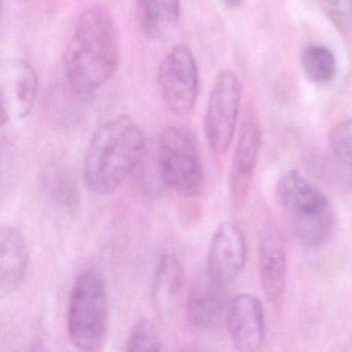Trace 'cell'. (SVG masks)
<instances>
[{"label": "cell", "instance_id": "6da1fadb", "mask_svg": "<svg viewBox=\"0 0 352 352\" xmlns=\"http://www.w3.org/2000/svg\"><path fill=\"white\" fill-rule=\"evenodd\" d=\"M119 43L114 19L104 6L80 15L67 47L65 75L72 91L88 96L100 89L116 72Z\"/></svg>", "mask_w": 352, "mask_h": 352}, {"label": "cell", "instance_id": "7a4b0ae2", "mask_svg": "<svg viewBox=\"0 0 352 352\" xmlns=\"http://www.w3.org/2000/svg\"><path fill=\"white\" fill-rule=\"evenodd\" d=\"M141 127L121 115L100 125L90 139L84 158L86 188L98 195H109L129 178L145 154Z\"/></svg>", "mask_w": 352, "mask_h": 352}, {"label": "cell", "instance_id": "3957f363", "mask_svg": "<svg viewBox=\"0 0 352 352\" xmlns=\"http://www.w3.org/2000/svg\"><path fill=\"white\" fill-rule=\"evenodd\" d=\"M276 195L300 244L316 248L327 242L333 230V212L319 187L298 170H289L280 176Z\"/></svg>", "mask_w": 352, "mask_h": 352}, {"label": "cell", "instance_id": "277c9868", "mask_svg": "<svg viewBox=\"0 0 352 352\" xmlns=\"http://www.w3.org/2000/svg\"><path fill=\"white\" fill-rule=\"evenodd\" d=\"M109 300L104 275L88 267L76 278L67 306V329L69 341L82 351H96L106 338Z\"/></svg>", "mask_w": 352, "mask_h": 352}, {"label": "cell", "instance_id": "5b68a950", "mask_svg": "<svg viewBox=\"0 0 352 352\" xmlns=\"http://www.w3.org/2000/svg\"><path fill=\"white\" fill-rule=\"evenodd\" d=\"M156 162L162 182L185 197H199L205 188L203 162L195 135L186 127L170 126L158 139Z\"/></svg>", "mask_w": 352, "mask_h": 352}, {"label": "cell", "instance_id": "8992f818", "mask_svg": "<svg viewBox=\"0 0 352 352\" xmlns=\"http://www.w3.org/2000/svg\"><path fill=\"white\" fill-rule=\"evenodd\" d=\"M157 82L162 100L173 114L186 116L192 112L199 92V71L186 45H177L164 57Z\"/></svg>", "mask_w": 352, "mask_h": 352}, {"label": "cell", "instance_id": "52a82bcc", "mask_svg": "<svg viewBox=\"0 0 352 352\" xmlns=\"http://www.w3.org/2000/svg\"><path fill=\"white\" fill-rule=\"evenodd\" d=\"M241 98L242 85L236 74L230 71L218 74L210 94L205 117L206 137L215 153H224L232 144Z\"/></svg>", "mask_w": 352, "mask_h": 352}, {"label": "cell", "instance_id": "ba28073f", "mask_svg": "<svg viewBox=\"0 0 352 352\" xmlns=\"http://www.w3.org/2000/svg\"><path fill=\"white\" fill-rule=\"evenodd\" d=\"M230 302L224 285L216 281L206 270L195 278L189 289L187 319L197 331H214L226 320Z\"/></svg>", "mask_w": 352, "mask_h": 352}, {"label": "cell", "instance_id": "9c48e42d", "mask_svg": "<svg viewBox=\"0 0 352 352\" xmlns=\"http://www.w3.org/2000/svg\"><path fill=\"white\" fill-rule=\"evenodd\" d=\"M226 325L234 349L254 352L265 338V317L261 300L254 294H240L230 302Z\"/></svg>", "mask_w": 352, "mask_h": 352}, {"label": "cell", "instance_id": "30bf717a", "mask_svg": "<svg viewBox=\"0 0 352 352\" xmlns=\"http://www.w3.org/2000/svg\"><path fill=\"white\" fill-rule=\"evenodd\" d=\"M246 258V239L241 228L232 222L221 224L210 243L207 267L210 275L222 285H228L239 277Z\"/></svg>", "mask_w": 352, "mask_h": 352}, {"label": "cell", "instance_id": "8fae6325", "mask_svg": "<svg viewBox=\"0 0 352 352\" xmlns=\"http://www.w3.org/2000/svg\"><path fill=\"white\" fill-rule=\"evenodd\" d=\"M38 94L36 69L24 60L10 61L1 81V126L10 116L26 118L32 113Z\"/></svg>", "mask_w": 352, "mask_h": 352}, {"label": "cell", "instance_id": "7c38bea8", "mask_svg": "<svg viewBox=\"0 0 352 352\" xmlns=\"http://www.w3.org/2000/svg\"><path fill=\"white\" fill-rule=\"evenodd\" d=\"M258 275L265 300H281L287 281V253L279 230L269 226L261 232L258 245Z\"/></svg>", "mask_w": 352, "mask_h": 352}, {"label": "cell", "instance_id": "4fadbf2b", "mask_svg": "<svg viewBox=\"0 0 352 352\" xmlns=\"http://www.w3.org/2000/svg\"><path fill=\"white\" fill-rule=\"evenodd\" d=\"M261 143L258 124L254 120L247 121L241 129L228 177L230 199L234 207L242 206L248 197L258 162Z\"/></svg>", "mask_w": 352, "mask_h": 352}, {"label": "cell", "instance_id": "5bb4252c", "mask_svg": "<svg viewBox=\"0 0 352 352\" xmlns=\"http://www.w3.org/2000/svg\"><path fill=\"white\" fill-rule=\"evenodd\" d=\"M30 263V250L21 230L3 226L0 232V294L11 296L21 286Z\"/></svg>", "mask_w": 352, "mask_h": 352}, {"label": "cell", "instance_id": "9a60e30c", "mask_svg": "<svg viewBox=\"0 0 352 352\" xmlns=\"http://www.w3.org/2000/svg\"><path fill=\"white\" fill-rule=\"evenodd\" d=\"M184 283V272L179 259L172 253L160 257L154 274L152 300L156 312L168 316L178 300Z\"/></svg>", "mask_w": 352, "mask_h": 352}, {"label": "cell", "instance_id": "2e32d148", "mask_svg": "<svg viewBox=\"0 0 352 352\" xmlns=\"http://www.w3.org/2000/svg\"><path fill=\"white\" fill-rule=\"evenodd\" d=\"M181 0H137L138 19L146 36L162 38L170 34L180 18Z\"/></svg>", "mask_w": 352, "mask_h": 352}, {"label": "cell", "instance_id": "e0dca14e", "mask_svg": "<svg viewBox=\"0 0 352 352\" xmlns=\"http://www.w3.org/2000/svg\"><path fill=\"white\" fill-rule=\"evenodd\" d=\"M43 185L51 201L63 211L72 213L79 207V185L71 170L63 164L52 162L47 166Z\"/></svg>", "mask_w": 352, "mask_h": 352}, {"label": "cell", "instance_id": "ac0fdd59", "mask_svg": "<svg viewBox=\"0 0 352 352\" xmlns=\"http://www.w3.org/2000/svg\"><path fill=\"white\" fill-rule=\"evenodd\" d=\"M300 63L308 79L315 84L329 83L337 74L335 55L325 47L310 46L305 49Z\"/></svg>", "mask_w": 352, "mask_h": 352}, {"label": "cell", "instance_id": "d6986e66", "mask_svg": "<svg viewBox=\"0 0 352 352\" xmlns=\"http://www.w3.org/2000/svg\"><path fill=\"white\" fill-rule=\"evenodd\" d=\"M329 143L338 168L352 184V118L331 129Z\"/></svg>", "mask_w": 352, "mask_h": 352}, {"label": "cell", "instance_id": "ffe728a7", "mask_svg": "<svg viewBox=\"0 0 352 352\" xmlns=\"http://www.w3.org/2000/svg\"><path fill=\"white\" fill-rule=\"evenodd\" d=\"M324 13L338 30L352 38V0H318Z\"/></svg>", "mask_w": 352, "mask_h": 352}, {"label": "cell", "instance_id": "44dd1931", "mask_svg": "<svg viewBox=\"0 0 352 352\" xmlns=\"http://www.w3.org/2000/svg\"><path fill=\"white\" fill-rule=\"evenodd\" d=\"M155 329L151 322L140 320L133 327L126 343V351H162Z\"/></svg>", "mask_w": 352, "mask_h": 352}, {"label": "cell", "instance_id": "7402d4cb", "mask_svg": "<svg viewBox=\"0 0 352 352\" xmlns=\"http://www.w3.org/2000/svg\"><path fill=\"white\" fill-rule=\"evenodd\" d=\"M244 0H223L224 5L230 9H236L242 5Z\"/></svg>", "mask_w": 352, "mask_h": 352}]
</instances>
